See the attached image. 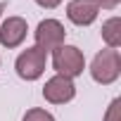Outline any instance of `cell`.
Listing matches in <instances>:
<instances>
[{
	"instance_id": "6da1fadb",
	"label": "cell",
	"mask_w": 121,
	"mask_h": 121,
	"mask_svg": "<svg viewBox=\"0 0 121 121\" xmlns=\"http://www.w3.org/2000/svg\"><path fill=\"white\" fill-rule=\"evenodd\" d=\"M52 67H55L57 76L74 81L86 69V57L76 45H59L57 50H52Z\"/></svg>"
},
{
	"instance_id": "7a4b0ae2",
	"label": "cell",
	"mask_w": 121,
	"mask_h": 121,
	"mask_svg": "<svg viewBox=\"0 0 121 121\" xmlns=\"http://www.w3.org/2000/svg\"><path fill=\"white\" fill-rule=\"evenodd\" d=\"M119 74H121V55H119V50L107 48V50L95 55L93 64H90V76L97 83L109 86V83H114L119 78Z\"/></svg>"
},
{
	"instance_id": "3957f363",
	"label": "cell",
	"mask_w": 121,
	"mask_h": 121,
	"mask_svg": "<svg viewBox=\"0 0 121 121\" xmlns=\"http://www.w3.org/2000/svg\"><path fill=\"white\" fill-rule=\"evenodd\" d=\"M45 62H48V52L40 50L38 45H33V48H26V50L17 57L14 67H17V74H19L24 81H36V78L43 76Z\"/></svg>"
},
{
	"instance_id": "277c9868",
	"label": "cell",
	"mask_w": 121,
	"mask_h": 121,
	"mask_svg": "<svg viewBox=\"0 0 121 121\" xmlns=\"http://www.w3.org/2000/svg\"><path fill=\"white\" fill-rule=\"evenodd\" d=\"M64 36H67V31L57 19H43L36 29V45L40 50L50 52V50H57L59 45H64Z\"/></svg>"
},
{
	"instance_id": "5b68a950",
	"label": "cell",
	"mask_w": 121,
	"mask_h": 121,
	"mask_svg": "<svg viewBox=\"0 0 121 121\" xmlns=\"http://www.w3.org/2000/svg\"><path fill=\"white\" fill-rule=\"evenodd\" d=\"M74 95H76V86L71 78H64V76H52L43 88V97L52 104H64L74 100Z\"/></svg>"
},
{
	"instance_id": "8992f818",
	"label": "cell",
	"mask_w": 121,
	"mask_h": 121,
	"mask_svg": "<svg viewBox=\"0 0 121 121\" xmlns=\"http://www.w3.org/2000/svg\"><path fill=\"white\" fill-rule=\"evenodd\" d=\"M97 3L95 0H71V3L67 5V17L69 22H74L76 26H88L97 19Z\"/></svg>"
},
{
	"instance_id": "52a82bcc",
	"label": "cell",
	"mask_w": 121,
	"mask_h": 121,
	"mask_svg": "<svg viewBox=\"0 0 121 121\" xmlns=\"http://www.w3.org/2000/svg\"><path fill=\"white\" fill-rule=\"evenodd\" d=\"M26 31H29V26L22 17H7L3 22V26H0V43L5 48H17L24 43Z\"/></svg>"
},
{
	"instance_id": "ba28073f",
	"label": "cell",
	"mask_w": 121,
	"mask_h": 121,
	"mask_svg": "<svg viewBox=\"0 0 121 121\" xmlns=\"http://www.w3.org/2000/svg\"><path fill=\"white\" fill-rule=\"evenodd\" d=\"M102 38L112 50H116L121 45V19L119 17H112L102 24Z\"/></svg>"
},
{
	"instance_id": "9c48e42d",
	"label": "cell",
	"mask_w": 121,
	"mask_h": 121,
	"mask_svg": "<svg viewBox=\"0 0 121 121\" xmlns=\"http://www.w3.org/2000/svg\"><path fill=\"white\" fill-rule=\"evenodd\" d=\"M22 121H55V116L45 109H29Z\"/></svg>"
},
{
	"instance_id": "30bf717a",
	"label": "cell",
	"mask_w": 121,
	"mask_h": 121,
	"mask_svg": "<svg viewBox=\"0 0 121 121\" xmlns=\"http://www.w3.org/2000/svg\"><path fill=\"white\" fill-rule=\"evenodd\" d=\"M104 121H121V97H114L107 114H104Z\"/></svg>"
},
{
	"instance_id": "8fae6325",
	"label": "cell",
	"mask_w": 121,
	"mask_h": 121,
	"mask_svg": "<svg viewBox=\"0 0 121 121\" xmlns=\"http://www.w3.org/2000/svg\"><path fill=\"white\" fill-rule=\"evenodd\" d=\"M95 3H97V7H104V10H114V7L121 3V0H95Z\"/></svg>"
},
{
	"instance_id": "7c38bea8",
	"label": "cell",
	"mask_w": 121,
	"mask_h": 121,
	"mask_svg": "<svg viewBox=\"0 0 121 121\" xmlns=\"http://www.w3.org/2000/svg\"><path fill=\"white\" fill-rule=\"evenodd\" d=\"M36 3H38L40 7H45V10H55L59 3H62V0H36Z\"/></svg>"
},
{
	"instance_id": "4fadbf2b",
	"label": "cell",
	"mask_w": 121,
	"mask_h": 121,
	"mask_svg": "<svg viewBox=\"0 0 121 121\" xmlns=\"http://www.w3.org/2000/svg\"><path fill=\"white\" fill-rule=\"evenodd\" d=\"M5 7H7V3H0V17H3V12H5Z\"/></svg>"
}]
</instances>
